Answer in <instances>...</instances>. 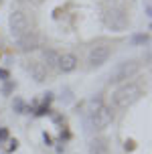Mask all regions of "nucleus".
I'll return each instance as SVG.
<instances>
[{
  "label": "nucleus",
  "mask_w": 152,
  "mask_h": 154,
  "mask_svg": "<svg viewBox=\"0 0 152 154\" xmlns=\"http://www.w3.org/2000/svg\"><path fill=\"white\" fill-rule=\"evenodd\" d=\"M114 122V112L107 108L104 101L99 100H93L87 101V109H85V124H87V130H98V132H104Z\"/></svg>",
  "instance_id": "1"
},
{
  "label": "nucleus",
  "mask_w": 152,
  "mask_h": 154,
  "mask_svg": "<svg viewBox=\"0 0 152 154\" xmlns=\"http://www.w3.org/2000/svg\"><path fill=\"white\" fill-rule=\"evenodd\" d=\"M144 93H142V87L134 81H126V83H122L114 93H112V103H114V108H130L132 103H136L140 97H142Z\"/></svg>",
  "instance_id": "2"
},
{
  "label": "nucleus",
  "mask_w": 152,
  "mask_h": 154,
  "mask_svg": "<svg viewBox=\"0 0 152 154\" xmlns=\"http://www.w3.org/2000/svg\"><path fill=\"white\" fill-rule=\"evenodd\" d=\"M99 12H101L99 18H101V23H104L106 29H110V31H114V32H122L128 29L130 18L126 14V10H122L118 6H101Z\"/></svg>",
  "instance_id": "3"
},
{
  "label": "nucleus",
  "mask_w": 152,
  "mask_h": 154,
  "mask_svg": "<svg viewBox=\"0 0 152 154\" xmlns=\"http://www.w3.org/2000/svg\"><path fill=\"white\" fill-rule=\"evenodd\" d=\"M8 29L12 32V37L18 38L23 37L24 32L30 31V18L24 10H12L10 16H8Z\"/></svg>",
  "instance_id": "4"
},
{
  "label": "nucleus",
  "mask_w": 152,
  "mask_h": 154,
  "mask_svg": "<svg viewBox=\"0 0 152 154\" xmlns=\"http://www.w3.org/2000/svg\"><path fill=\"white\" fill-rule=\"evenodd\" d=\"M140 69V65L136 61H124V63H118L116 65V69L112 71V75H110V81L112 83H124V81H128L130 77H134Z\"/></svg>",
  "instance_id": "5"
},
{
  "label": "nucleus",
  "mask_w": 152,
  "mask_h": 154,
  "mask_svg": "<svg viewBox=\"0 0 152 154\" xmlns=\"http://www.w3.org/2000/svg\"><path fill=\"white\" fill-rule=\"evenodd\" d=\"M110 55H112V49L107 45H95L91 47L89 55H87V65H89V69H98L101 65H106L107 59H110Z\"/></svg>",
  "instance_id": "6"
},
{
  "label": "nucleus",
  "mask_w": 152,
  "mask_h": 154,
  "mask_svg": "<svg viewBox=\"0 0 152 154\" xmlns=\"http://www.w3.org/2000/svg\"><path fill=\"white\" fill-rule=\"evenodd\" d=\"M77 65H79L77 55H73V53H63V55H59L57 69H59L61 73H73V71L77 69Z\"/></svg>",
  "instance_id": "7"
},
{
  "label": "nucleus",
  "mask_w": 152,
  "mask_h": 154,
  "mask_svg": "<svg viewBox=\"0 0 152 154\" xmlns=\"http://www.w3.org/2000/svg\"><path fill=\"white\" fill-rule=\"evenodd\" d=\"M16 45L20 51H35V49H39V35L35 31L24 32L23 37L16 38Z\"/></svg>",
  "instance_id": "8"
},
{
  "label": "nucleus",
  "mask_w": 152,
  "mask_h": 154,
  "mask_svg": "<svg viewBox=\"0 0 152 154\" xmlns=\"http://www.w3.org/2000/svg\"><path fill=\"white\" fill-rule=\"evenodd\" d=\"M29 71H30V75H33V79L37 83H43V81H47V77H49V71H47V67L41 61H30Z\"/></svg>",
  "instance_id": "9"
},
{
  "label": "nucleus",
  "mask_w": 152,
  "mask_h": 154,
  "mask_svg": "<svg viewBox=\"0 0 152 154\" xmlns=\"http://www.w3.org/2000/svg\"><path fill=\"white\" fill-rule=\"evenodd\" d=\"M57 61H59V53L55 49H43V65L49 69H57Z\"/></svg>",
  "instance_id": "10"
},
{
  "label": "nucleus",
  "mask_w": 152,
  "mask_h": 154,
  "mask_svg": "<svg viewBox=\"0 0 152 154\" xmlns=\"http://www.w3.org/2000/svg\"><path fill=\"white\" fill-rule=\"evenodd\" d=\"M89 154H110V148H107V142L104 138H93L87 146Z\"/></svg>",
  "instance_id": "11"
},
{
  "label": "nucleus",
  "mask_w": 152,
  "mask_h": 154,
  "mask_svg": "<svg viewBox=\"0 0 152 154\" xmlns=\"http://www.w3.org/2000/svg\"><path fill=\"white\" fill-rule=\"evenodd\" d=\"M150 43V35L148 32H138V35H134L132 37V45H140V47H144Z\"/></svg>",
  "instance_id": "12"
},
{
  "label": "nucleus",
  "mask_w": 152,
  "mask_h": 154,
  "mask_svg": "<svg viewBox=\"0 0 152 154\" xmlns=\"http://www.w3.org/2000/svg\"><path fill=\"white\" fill-rule=\"evenodd\" d=\"M12 109H14L16 114H26V101L23 97H14L12 100Z\"/></svg>",
  "instance_id": "13"
},
{
  "label": "nucleus",
  "mask_w": 152,
  "mask_h": 154,
  "mask_svg": "<svg viewBox=\"0 0 152 154\" xmlns=\"http://www.w3.org/2000/svg\"><path fill=\"white\" fill-rule=\"evenodd\" d=\"M33 114H35V116H47V114H53V112L49 109V106H45V103H43V106H39V108L33 109Z\"/></svg>",
  "instance_id": "14"
},
{
  "label": "nucleus",
  "mask_w": 152,
  "mask_h": 154,
  "mask_svg": "<svg viewBox=\"0 0 152 154\" xmlns=\"http://www.w3.org/2000/svg\"><path fill=\"white\" fill-rule=\"evenodd\" d=\"M10 91H14V81H4V87H2V93L8 95Z\"/></svg>",
  "instance_id": "15"
},
{
  "label": "nucleus",
  "mask_w": 152,
  "mask_h": 154,
  "mask_svg": "<svg viewBox=\"0 0 152 154\" xmlns=\"http://www.w3.org/2000/svg\"><path fill=\"white\" fill-rule=\"evenodd\" d=\"M124 148H126V152H132V150H136V142H134L132 138H130V140H126Z\"/></svg>",
  "instance_id": "16"
},
{
  "label": "nucleus",
  "mask_w": 152,
  "mask_h": 154,
  "mask_svg": "<svg viewBox=\"0 0 152 154\" xmlns=\"http://www.w3.org/2000/svg\"><path fill=\"white\" fill-rule=\"evenodd\" d=\"M0 81H10V71L0 67Z\"/></svg>",
  "instance_id": "17"
},
{
  "label": "nucleus",
  "mask_w": 152,
  "mask_h": 154,
  "mask_svg": "<svg viewBox=\"0 0 152 154\" xmlns=\"http://www.w3.org/2000/svg\"><path fill=\"white\" fill-rule=\"evenodd\" d=\"M51 116H53V122L55 124H63V122H65V116H63V114H51Z\"/></svg>",
  "instance_id": "18"
},
{
  "label": "nucleus",
  "mask_w": 152,
  "mask_h": 154,
  "mask_svg": "<svg viewBox=\"0 0 152 154\" xmlns=\"http://www.w3.org/2000/svg\"><path fill=\"white\" fill-rule=\"evenodd\" d=\"M8 140V130L6 128H0V142H6Z\"/></svg>",
  "instance_id": "19"
},
{
  "label": "nucleus",
  "mask_w": 152,
  "mask_h": 154,
  "mask_svg": "<svg viewBox=\"0 0 152 154\" xmlns=\"http://www.w3.org/2000/svg\"><path fill=\"white\" fill-rule=\"evenodd\" d=\"M51 101H53V93L47 91V93H45V97H43V103H45V106H49Z\"/></svg>",
  "instance_id": "20"
},
{
  "label": "nucleus",
  "mask_w": 152,
  "mask_h": 154,
  "mask_svg": "<svg viewBox=\"0 0 152 154\" xmlns=\"http://www.w3.org/2000/svg\"><path fill=\"white\" fill-rule=\"evenodd\" d=\"M43 140H45V144H47V146H53V138H51V136H49L47 132H43Z\"/></svg>",
  "instance_id": "21"
},
{
  "label": "nucleus",
  "mask_w": 152,
  "mask_h": 154,
  "mask_svg": "<svg viewBox=\"0 0 152 154\" xmlns=\"http://www.w3.org/2000/svg\"><path fill=\"white\" fill-rule=\"evenodd\" d=\"M63 93H65V97H61V100H63V101H71V89H67V87H65V89H63Z\"/></svg>",
  "instance_id": "22"
},
{
  "label": "nucleus",
  "mask_w": 152,
  "mask_h": 154,
  "mask_svg": "<svg viewBox=\"0 0 152 154\" xmlns=\"http://www.w3.org/2000/svg\"><path fill=\"white\" fill-rule=\"evenodd\" d=\"M16 148H18V142H16V140H10V146H8V150L12 152V150H16Z\"/></svg>",
  "instance_id": "23"
},
{
  "label": "nucleus",
  "mask_w": 152,
  "mask_h": 154,
  "mask_svg": "<svg viewBox=\"0 0 152 154\" xmlns=\"http://www.w3.org/2000/svg\"><path fill=\"white\" fill-rule=\"evenodd\" d=\"M69 136H71V134H69V130H63V132H61V140H69Z\"/></svg>",
  "instance_id": "24"
},
{
  "label": "nucleus",
  "mask_w": 152,
  "mask_h": 154,
  "mask_svg": "<svg viewBox=\"0 0 152 154\" xmlns=\"http://www.w3.org/2000/svg\"><path fill=\"white\" fill-rule=\"evenodd\" d=\"M150 12H152V6H150V4H146V16H150Z\"/></svg>",
  "instance_id": "25"
},
{
  "label": "nucleus",
  "mask_w": 152,
  "mask_h": 154,
  "mask_svg": "<svg viewBox=\"0 0 152 154\" xmlns=\"http://www.w3.org/2000/svg\"><path fill=\"white\" fill-rule=\"evenodd\" d=\"M110 2H124V0H110Z\"/></svg>",
  "instance_id": "26"
},
{
  "label": "nucleus",
  "mask_w": 152,
  "mask_h": 154,
  "mask_svg": "<svg viewBox=\"0 0 152 154\" xmlns=\"http://www.w3.org/2000/svg\"><path fill=\"white\" fill-rule=\"evenodd\" d=\"M35 2H41V0H35Z\"/></svg>",
  "instance_id": "27"
}]
</instances>
